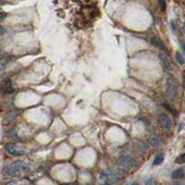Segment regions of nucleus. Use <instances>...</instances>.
<instances>
[{
  "label": "nucleus",
  "instance_id": "15",
  "mask_svg": "<svg viewBox=\"0 0 185 185\" xmlns=\"http://www.w3.org/2000/svg\"><path fill=\"white\" fill-rule=\"evenodd\" d=\"M108 178L106 177V174H101L100 175V178H99V182L102 185H106L107 184V182H108Z\"/></svg>",
  "mask_w": 185,
  "mask_h": 185
},
{
  "label": "nucleus",
  "instance_id": "3",
  "mask_svg": "<svg viewBox=\"0 0 185 185\" xmlns=\"http://www.w3.org/2000/svg\"><path fill=\"white\" fill-rule=\"evenodd\" d=\"M158 122L162 128L167 129V130H168L172 127V120L170 119V118L168 115H166L164 113L159 115L158 118Z\"/></svg>",
  "mask_w": 185,
  "mask_h": 185
},
{
  "label": "nucleus",
  "instance_id": "23",
  "mask_svg": "<svg viewBox=\"0 0 185 185\" xmlns=\"http://www.w3.org/2000/svg\"><path fill=\"white\" fill-rule=\"evenodd\" d=\"M6 185H18L16 183H14V182H9V183H7Z\"/></svg>",
  "mask_w": 185,
  "mask_h": 185
},
{
  "label": "nucleus",
  "instance_id": "21",
  "mask_svg": "<svg viewBox=\"0 0 185 185\" xmlns=\"http://www.w3.org/2000/svg\"><path fill=\"white\" fill-rule=\"evenodd\" d=\"M5 32H6V29H5L3 26H1V25H0V37H1V36H3V35L5 34Z\"/></svg>",
  "mask_w": 185,
  "mask_h": 185
},
{
  "label": "nucleus",
  "instance_id": "20",
  "mask_svg": "<svg viewBox=\"0 0 185 185\" xmlns=\"http://www.w3.org/2000/svg\"><path fill=\"white\" fill-rule=\"evenodd\" d=\"M170 26H171L172 31H173L174 32H176V31H177V25H176V23H175L174 21H172V22H170Z\"/></svg>",
  "mask_w": 185,
  "mask_h": 185
},
{
  "label": "nucleus",
  "instance_id": "22",
  "mask_svg": "<svg viewBox=\"0 0 185 185\" xmlns=\"http://www.w3.org/2000/svg\"><path fill=\"white\" fill-rule=\"evenodd\" d=\"M6 16H7V14L5 12H0V21H2Z\"/></svg>",
  "mask_w": 185,
  "mask_h": 185
},
{
  "label": "nucleus",
  "instance_id": "8",
  "mask_svg": "<svg viewBox=\"0 0 185 185\" xmlns=\"http://www.w3.org/2000/svg\"><path fill=\"white\" fill-rule=\"evenodd\" d=\"M150 42H151V44H152L153 46H157L158 48L161 49V50H165V49H166V47H165L163 42H162L159 38H158L157 36L152 37V38L150 39Z\"/></svg>",
  "mask_w": 185,
  "mask_h": 185
},
{
  "label": "nucleus",
  "instance_id": "6",
  "mask_svg": "<svg viewBox=\"0 0 185 185\" xmlns=\"http://www.w3.org/2000/svg\"><path fill=\"white\" fill-rule=\"evenodd\" d=\"M158 56L160 60H161L162 63H163L164 68H165L167 71H171L173 70V67H172V63H171V61L169 60V58L168 57V56L165 53H159Z\"/></svg>",
  "mask_w": 185,
  "mask_h": 185
},
{
  "label": "nucleus",
  "instance_id": "14",
  "mask_svg": "<svg viewBox=\"0 0 185 185\" xmlns=\"http://www.w3.org/2000/svg\"><path fill=\"white\" fill-rule=\"evenodd\" d=\"M175 56H176V59H177V61L179 62V64L183 65V64H184V58H183V56L180 53V52H177Z\"/></svg>",
  "mask_w": 185,
  "mask_h": 185
},
{
  "label": "nucleus",
  "instance_id": "12",
  "mask_svg": "<svg viewBox=\"0 0 185 185\" xmlns=\"http://www.w3.org/2000/svg\"><path fill=\"white\" fill-rule=\"evenodd\" d=\"M4 171H5L7 174H8V175H11V176H13V175H17V174L19 173V171H18L16 168H14L12 166L6 167V168H4Z\"/></svg>",
  "mask_w": 185,
  "mask_h": 185
},
{
  "label": "nucleus",
  "instance_id": "7",
  "mask_svg": "<svg viewBox=\"0 0 185 185\" xmlns=\"http://www.w3.org/2000/svg\"><path fill=\"white\" fill-rule=\"evenodd\" d=\"M6 148H7V150L11 155H13V156H22V155L24 154V152H23L22 150L19 149V148H18L15 144H7L6 145Z\"/></svg>",
  "mask_w": 185,
  "mask_h": 185
},
{
  "label": "nucleus",
  "instance_id": "5",
  "mask_svg": "<svg viewBox=\"0 0 185 185\" xmlns=\"http://www.w3.org/2000/svg\"><path fill=\"white\" fill-rule=\"evenodd\" d=\"M147 142L152 146H158L160 144H162L163 138L161 135H159L158 133H153V134L149 135V137L147 138Z\"/></svg>",
  "mask_w": 185,
  "mask_h": 185
},
{
  "label": "nucleus",
  "instance_id": "26",
  "mask_svg": "<svg viewBox=\"0 0 185 185\" xmlns=\"http://www.w3.org/2000/svg\"><path fill=\"white\" fill-rule=\"evenodd\" d=\"M132 185H137V184H136V183H134V184H132Z\"/></svg>",
  "mask_w": 185,
  "mask_h": 185
},
{
  "label": "nucleus",
  "instance_id": "10",
  "mask_svg": "<svg viewBox=\"0 0 185 185\" xmlns=\"http://www.w3.org/2000/svg\"><path fill=\"white\" fill-rule=\"evenodd\" d=\"M183 173H184V170L183 168H178V169H175L172 173H171V178L174 179V180H178V179H181L183 176Z\"/></svg>",
  "mask_w": 185,
  "mask_h": 185
},
{
  "label": "nucleus",
  "instance_id": "25",
  "mask_svg": "<svg viewBox=\"0 0 185 185\" xmlns=\"http://www.w3.org/2000/svg\"><path fill=\"white\" fill-rule=\"evenodd\" d=\"M176 185H183V184H182V183H176Z\"/></svg>",
  "mask_w": 185,
  "mask_h": 185
},
{
  "label": "nucleus",
  "instance_id": "11",
  "mask_svg": "<svg viewBox=\"0 0 185 185\" xmlns=\"http://www.w3.org/2000/svg\"><path fill=\"white\" fill-rule=\"evenodd\" d=\"M164 158H165V154L163 152H159L158 154L156 156V158L154 159V162L153 164L154 165H160L163 161H164Z\"/></svg>",
  "mask_w": 185,
  "mask_h": 185
},
{
  "label": "nucleus",
  "instance_id": "2",
  "mask_svg": "<svg viewBox=\"0 0 185 185\" xmlns=\"http://www.w3.org/2000/svg\"><path fill=\"white\" fill-rule=\"evenodd\" d=\"M118 163L125 168H135L137 166V160L131 156H123L118 159Z\"/></svg>",
  "mask_w": 185,
  "mask_h": 185
},
{
  "label": "nucleus",
  "instance_id": "16",
  "mask_svg": "<svg viewBox=\"0 0 185 185\" xmlns=\"http://www.w3.org/2000/svg\"><path fill=\"white\" fill-rule=\"evenodd\" d=\"M163 106H165L171 114H173V115H177V110L174 108V107H172V106H170L169 105H168V104H164Z\"/></svg>",
  "mask_w": 185,
  "mask_h": 185
},
{
  "label": "nucleus",
  "instance_id": "13",
  "mask_svg": "<svg viewBox=\"0 0 185 185\" xmlns=\"http://www.w3.org/2000/svg\"><path fill=\"white\" fill-rule=\"evenodd\" d=\"M137 147H138V149L142 152V153H144L146 150H147V145L146 144H144V143H142V142H139L138 143V144H137Z\"/></svg>",
  "mask_w": 185,
  "mask_h": 185
},
{
  "label": "nucleus",
  "instance_id": "17",
  "mask_svg": "<svg viewBox=\"0 0 185 185\" xmlns=\"http://www.w3.org/2000/svg\"><path fill=\"white\" fill-rule=\"evenodd\" d=\"M175 162L176 163H180V164H183V163H184L185 162V155L184 154H182V155H180L176 160H175Z\"/></svg>",
  "mask_w": 185,
  "mask_h": 185
},
{
  "label": "nucleus",
  "instance_id": "1",
  "mask_svg": "<svg viewBox=\"0 0 185 185\" xmlns=\"http://www.w3.org/2000/svg\"><path fill=\"white\" fill-rule=\"evenodd\" d=\"M166 93L167 95L173 99L176 97L177 94H178V85H177V81L176 79L173 76H169L167 79V83H166Z\"/></svg>",
  "mask_w": 185,
  "mask_h": 185
},
{
  "label": "nucleus",
  "instance_id": "19",
  "mask_svg": "<svg viewBox=\"0 0 185 185\" xmlns=\"http://www.w3.org/2000/svg\"><path fill=\"white\" fill-rule=\"evenodd\" d=\"M144 185H157V183H156L155 180H153V179H149V180H147V181H146V183H145V184Z\"/></svg>",
  "mask_w": 185,
  "mask_h": 185
},
{
  "label": "nucleus",
  "instance_id": "24",
  "mask_svg": "<svg viewBox=\"0 0 185 185\" xmlns=\"http://www.w3.org/2000/svg\"><path fill=\"white\" fill-rule=\"evenodd\" d=\"M181 46H182V48H183V51H184V44H181Z\"/></svg>",
  "mask_w": 185,
  "mask_h": 185
},
{
  "label": "nucleus",
  "instance_id": "9",
  "mask_svg": "<svg viewBox=\"0 0 185 185\" xmlns=\"http://www.w3.org/2000/svg\"><path fill=\"white\" fill-rule=\"evenodd\" d=\"M14 168H16L18 171L20 170H27L29 168V166L27 165L26 163L22 162V161H16L11 165Z\"/></svg>",
  "mask_w": 185,
  "mask_h": 185
},
{
  "label": "nucleus",
  "instance_id": "18",
  "mask_svg": "<svg viewBox=\"0 0 185 185\" xmlns=\"http://www.w3.org/2000/svg\"><path fill=\"white\" fill-rule=\"evenodd\" d=\"M158 3L159 5H160V7H161V9H162V10H166V8H167V4H166V2L160 0Z\"/></svg>",
  "mask_w": 185,
  "mask_h": 185
},
{
  "label": "nucleus",
  "instance_id": "4",
  "mask_svg": "<svg viewBox=\"0 0 185 185\" xmlns=\"http://www.w3.org/2000/svg\"><path fill=\"white\" fill-rule=\"evenodd\" d=\"M0 91L1 93L3 94H6V95H9V94H12L15 89H14V86L12 84V81L9 79L5 80L2 81V83L0 84Z\"/></svg>",
  "mask_w": 185,
  "mask_h": 185
}]
</instances>
